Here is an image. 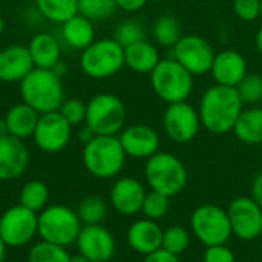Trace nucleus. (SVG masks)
I'll return each mask as SVG.
<instances>
[{"instance_id": "obj_1", "label": "nucleus", "mask_w": 262, "mask_h": 262, "mask_svg": "<svg viewBox=\"0 0 262 262\" xmlns=\"http://www.w3.org/2000/svg\"><path fill=\"white\" fill-rule=\"evenodd\" d=\"M244 109V103L236 88L215 84L210 86L200 101L201 126L213 135H226L233 127Z\"/></svg>"}, {"instance_id": "obj_2", "label": "nucleus", "mask_w": 262, "mask_h": 262, "mask_svg": "<svg viewBox=\"0 0 262 262\" xmlns=\"http://www.w3.org/2000/svg\"><path fill=\"white\" fill-rule=\"evenodd\" d=\"M20 97L40 115L57 112L64 101L61 78L51 69L34 68L20 83Z\"/></svg>"}, {"instance_id": "obj_3", "label": "nucleus", "mask_w": 262, "mask_h": 262, "mask_svg": "<svg viewBox=\"0 0 262 262\" xmlns=\"http://www.w3.org/2000/svg\"><path fill=\"white\" fill-rule=\"evenodd\" d=\"M144 178L150 190L173 198L186 189L189 172L177 155L170 152H157L146 160Z\"/></svg>"}, {"instance_id": "obj_4", "label": "nucleus", "mask_w": 262, "mask_h": 262, "mask_svg": "<svg viewBox=\"0 0 262 262\" xmlns=\"http://www.w3.org/2000/svg\"><path fill=\"white\" fill-rule=\"evenodd\" d=\"M126 158L118 135H97L83 146V164L92 177L100 180L120 175Z\"/></svg>"}, {"instance_id": "obj_5", "label": "nucleus", "mask_w": 262, "mask_h": 262, "mask_svg": "<svg viewBox=\"0 0 262 262\" xmlns=\"http://www.w3.org/2000/svg\"><path fill=\"white\" fill-rule=\"evenodd\" d=\"M149 75L152 91L167 104L187 101L193 92V75L175 58H161Z\"/></svg>"}, {"instance_id": "obj_6", "label": "nucleus", "mask_w": 262, "mask_h": 262, "mask_svg": "<svg viewBox=\"0 0 262 262\" xmlns=\"http://www.w3.org/2000/svg\"><path fill=\"white\" fill-rule=\"evenodd\" d=\"M124 48L112 37L95 40L80 57V68L89 78L106 80L124 68Z\"/></svg>"}, {"instance_id": "obj_7", "label": "nucleus", "mask_w": 262, "mask_h": 262, "mask_svg": "<svg viewBox=\"0 0 262 262\" xmlns=\"http://www.w3.org/2000/svg\"><path fill=\"white\" fill-rule=\"evenodd\" d=\"M83 224L77 215L68 206L54 204L45 207L38 213V236L41 241H48L61 247L75 244Z\"/></svg>"}, {"instance_id": "obj_8", "label": "nucleus", "mask_w": 262, "mask_h": 262, "mask_svg": "<svg viewBox=\"0 0 262 262\" xmlns=\"http://www.w3.org/2000/svg\"><path fill=\"white\" fill-rule=\"evenodd\" d=\"M126 106L120 97L101 92L88 101L84 124L95 135H118L124 129Z\"/></svg>"}, {"instance_id": "obj_9", "label": "nucleus", "mask_w": 262, "mask_h": 262, "mask_svg": "<svg viewBox=\"0 0 262 262\" xmlns=\"http://www.w3.org/2000/svg\"><path fill=\"white\" fill-rule=\"evenodd\" d=\"M192 235L204 246L227 244L233 236L227 209L216 204H201L190 215Z\"/></svg>"}, {"instance_id": "obj_10", "label": "nucleus", "mask_w": 262, "mask_h": 262, "mask_svg": "<svg viewBox=\"0 0 262 262\" xmlns=\"http://www.w3.org/2000/svg\"><path fill=\"white\" fill-rule=\"evenodd\" d=\"M0 236L6 247H23L38 236V215L20 204L9 207L0 216Z\"/></svg>"}, {"instance_id": "obj_11", "label": "nucleus", "mask_w": 262, "mask_h": 262, "mask_svg": "<svg viewBox=\"0 0 262 262\" xmlns=\"http://www.w3.org/2000/svg\"><path fill=\"white\" fill-rule=\"evenodd\" d=\"M172 58L183 64L193 77L209 74L216 55L210 41L198 34L183 35L172 48Z\"/></svg>"}, {"instance_id": "obj_12", "label": "nucleus", "mask_w": 262, "mask_h": 262, "mask_svg": "<svg viewBox=\"0 0 262 262\" xmlns=\"http://www.w3.org/2000/svg\"><path fill=\"white\" fill-rule=\"evenodd\" d=\"M163 127L172 141L180 144L190 143L201 129L200 112L189 101L167 104L163 115Z\"/></svg>"}, {"instance_id": "obj_13", "label": "nucleus", "mask_w": 262, "mask_h": 262, "mask_svg": "<svg viewBox=\"0 0 262 262\" xmlns=\"http://www.w3.org/2000/svg\"><path fill=\"white\" fill-rule=\"evenodd\" d=\"M233 236L244 243L258 239L262 235V207L252 196H238L227 207Z\"/></svg>"}, {"instance_id": "obj_14", "label": "nucleus", "mask_w": 262, "mask_h": 262, "mask_svg": "<svg viewBox=\"0 0 262 262\" xmlns=\"http://www.w3.org/2000/svg\"><path fill=\"white\" fill-rule=\"evenodd\" d=\"M71 134L72 126L57 111L40 115L32 138L41 152L57 154L69 144Z\"/></svg>"}, {"instance_id": "obj_15", "label": "nucleus", "mask_w": 262, "mask_h": 262, "mask_svg": "<svg viewBox=\"0 0 262 262\" xmlns=\"http://www.w3.org/2000/svg\"><path fill=\"white\" fill-rule=\"evenodd\" d=\"M75 244L78 253L91 262H109L117 250L114 235L101 224L83 226Z\"/></svg>"}, {"instance_id": "obj_16", "label": "nucleus", "mask_w": 262, "mask_h": 262, "mask_svg": "<svg viewBox=\"0 0 262 262\" xmlns=\"http://www.w3.org/2000/svg\"><path fill=\"white\" fill-rule=\"evenodd\" d=\"M146 193L147 190L140 180L134 177H121L112 184L109 201L120 215L135 216L143 209Z\"/></svg>"}, {"instance_id": "obj_17", "label": "nucleus", "mask_w": 262, "mask_h": 262, "mask_svg": "<svg viewBox=\"0 0 262 262\" xmlns=\"http://www.w3.org/2000/svg\"><path fill=\"white\" fill-rule=\"evenodd\" d=\"M126 157L147 160L160 152V135L147 124H132L118 134Z\"/></svg>"}, {"instance_id": "obj_18", "label": "nucleus", "mask_w": 262, "mask_h": 262, "mask_svg": "<svg viewBox=\"0 0 262 262\" xmlns=\"http://www.w3.org/2000/svg\"><path fill=\"white\" fill-rule=\"evenodd\" d=\"M29 150L23 140L12 135L0 138V181L18 180L28 169Z\"/></svg>"}, {"instance_id": "obj_19", "label": "nucleus", "mask_w": 262, "mask_h": 262, "mask_svg": "<svg viewBox=\"0 0 262 262\" xmlns=\"http://www.w3.org/2000/svg\"><path fill=\"white\" fill-rule=\"evenodd\" d=\"M210 74L215 80V84L236 88L249 74L247 61L241 52L235 49H224L221 52H216L210 68Z\"/></svg>"}, {"instance_id": "obj_20", "label": "nucleus", "mask_w": 262, "mask_h": 262, "mask_svg": "<svg viewBox=\"0 0 262 262\" xmlns=\"http://www.w3.org/2000/svg\"><path fill=\"white\" fill-rule=\"evenodd\" d=\"M34 68L28 45L17 43L0 49V81L20 83Z\"/></svg>"}, {"instance_id": "obj_21", "label": "nucleus", "mask_w": 262, "mask_h": 262, "mask_svg": "<svg viewBox=\"0 0 262 262\" xmlns=\"http://www.w3.org/2000/svg\"><path fill=\"white\" fill-rule=\"evenodd\" d=\"M126 239L134 252L147 256L161 249L163 229L157 221L141 218L130 224L126 233Z\"/></svg>"}, {"instance_id": "obj_22", "label": "nucleus", "mask_w": 262, "mask_h": 262, "mask_svg": "<svg viewBox=\"0 0 262 262\" xmlns=\"http://www.w3.org/2000/svg\"><path fill=\"white\" fill-rule=\"evenodd\" d=\"M28 49L35 68L52 69L61 60V48L58 40L48 32H38L32 35L28 43Z\"/></svg>"}, {"instance_id": "obj_23", "label": "nucleus", "mask_w": 262, "mask_h": 262, "mask_svg": "<svg viewBox=\"0 0 262 262\" xmlns=\"http://www.w3.org/2000/svg\"><path fill=\"white\" fill-rule=\"evenodd\" d=\"M3 118L6 121L9 135L18 140H26L34 135L40 114L35 109H32L29 104L21 101L18 104H14Z\"/></svg>"}, {"instance_id": "obj_24", "label": "nucleus", "mask_w": 262, "mask_h": 262, "mask_svg": "<svg viewBox=\"0 0 262 262\" xmlns=\"http://www.w3.org/2000/svg\"><path fill=\"white\" fill-rule=\"evenodd\" d=\"M161 57L155 45L147 40L124 48V64L137 74H150Z\"/></svg>"}, {"instance_id": "obj_25", "label": "nucleus", "mask_w": 262, "mask_h": 262, "mask_svg": "<svg viewBox=\"0 0 262 262\" xmlns=\"http://www.w3.org/2000/svg\"><path fill=\"white\" fill-rule=\"evenodd\" d=\"M61 37L68 46L83 51L95 41L94 21L81 14H75L61 25Z\"/></svg>"}, {"instance_id": "obj_26", "label": "nucleus", "mask_w": 262, "mask_h": 262, "mask_svg": "<svg viewBox=\"0 0 262 262\" xmlns=\"http://www.w3.org/2000/svg\"><path fill=\"white\" fill-rule=\"evenodd\" d=\"M233 134L244 144H250V146L262 144L261 106H250L249 109H243L233 127Z\"/></svg>"}, {"instance_id": "obj_27", "label": "nucleus", "mask_w": 262, "mask_h": 262, "mask_svg": "<svg viewBox=\"0 0 262 262\" xmlns=\"http://www.w3.org/2000/svg\"><path fill=\"white\" fill-rule=\"evenodd\" d=\"M35 6L46 20L58 25L78 14V0H35Z\"/></svg>"}, {"instance_id": "obj_28", "label": "nucleus", "mask_w": 262, "mask_h": 262, "mask_svg": "<svg viewBox=\"0 0 262 262\" xmlns=\"http://www.w3.org/2000/svg\"><path fill=\"white\" fill-rule=\"evenodd\" d=\"M152 35H154V40L160 46L173 48L183 37V29H181V25L177 20V17H173L170 14H164L155 20Z\"/></svg>"}, {"instance_id": "obj_29", "label": "nucleus", "mask_w": 262, "mask_h": 262, "mask_svg": "<svg viewBox=\"0 0 262 262\" xmlns=\"http://www.w3.org/2000/svg\"><path fill=\"white\" fill-rule=\"evenodd\" d=\"M48 201H49V189L43 181L38 180L28 181L21 187L18 195V204L35 213L41 212L46 207Z\"/></svg>"}, {"instance_id": "obj_30", "label": "nucleus", "mask_w": 262, "mask_h": 262, "mask_svg": "<svg viewBox=\"0 0 262 262\" xmlns=\"http://www.w3.org/2000/svg\"><path fill=\"white\" fill-rule=\"evenodd\" d=\"M77 215L83 226L101 224L107 216V204L101 196H86L80 201Z\"/></svg>"}, {"instance_id": "obj_31", "label": "nucleus", "mask_w": 262, "mask_h": 262, "mask_svg": "<svg viewBox=\"0 0 262 262\" xmlns=\"http://www.w3.org/2000/svg\"><path fill=\"white\" fill-rule=\"evenodd\" d=\"M71 255L66 250V247L48 243V241H38L35 243L29 253L28 262H69Z\"/></svg>"}, {"instance_id": "obj_32", "label": "nucleus", "mask_w": 262, "mask_h": 262, "mask_svg": "<svg viewBox=\"0 0 262 262\" xmlns=\"http://www.w3.org/2000/svg\"><path fill=\"white\" fill-rule=\"evenodd\" d=\"M190 246V233L183 226H170L163 230V243L161 249L172 255H183Z\"/></svg>"}, {"instance_id": "obj_33", "label": "nucleus", "mask_w": 262, "mask_h": 262, "mask_svg": "<svg viewBox=\"0 0 262 262\" xmlns=\"http://www.w3.org/2000/svg\"><path fill=\"white\" fill-rule=\"evenodd\" d=\"M169 209H170V198L169 196H166L160 192H155V190H149L146 193L141 213L144 215V218L158 223L167 216Z\"/></svg>"}, {"instance_id": "obj_34", "label": "nucleus", "mask_w": 262, "mask_h": 262, "mask_svg": "<svg viewBox=\"0 0 262 262\" xmlns=\"http://www.w3.org/2000/svg\"><path fill=\"white\" fill-rule=\"evenodd\" d=\"M115 0H78V14L92 21L106 20L117 11Z\"/></svg>"}, {"instance_id": "obj_35", "label": "nucleus", "mask_w": 262, "mask_h": 262, "mask_svg": "<svg viewBox=\"0 0 262 262\" xmlns=\"http://www.w3.org/2000/svg\"><path fill=\"white\" fill-rule=\"evenodd\" d=\"M114 38L123 48H127V46H130L134 43L147 40L146 38V29H144V26L140 21H137V20H124L123 23H120L115 28Z\"/></svg>"}, {"instance_id": "obj_36", "label": "nucleus", "mask_w": 262, "mask_h": 262, "mask_svg": "<svg viewBox=\"0 0 262 262\" xmlns=\"http://www.w3.org/2000/svg\"><path fill=\"white\" fill-rule=\"evenodd\" d=\"M236 91L244 104L256 106L262 101V77L259 74H247L236 86Z\"/></svg>"}, {"instance_id": "obj_37", "label": "nucleus", "mask_w": 262, "mask_h": 262, "mask_svg": "<svg viewBox=\"0 0 262 262\" xmlns=\"http://www.w3.org/2000/svg\"><path fill=\"white\" fill-rule=\"evenodd\" d=\"M86 111H88V103H84L80 98H64L63 104L58 109L61 117L72 127L84 124V121H86Z\"/></svg>"}, {"instance_id": "obj_38", "label": "nucleus", "mask_w": 262, "mask_h": 262, "mask_svg": "<svg viewBox=\"0 0 262 262\" xmlns=\"http://www.w3.org/2000/svg\"><path fill=\"white\" fill-rule=\"evenodd\" d=\"M233 12L243 21L261 18V0H233Z\"/></svg>"}, {"instance_id": "obj_39", "label": "nucleus", "mask_w": 262, "mask_h": 262, "mask_svg": "<svg viewBox=\"0 0 262 262\" xmlns=\"http://www.w3.org/2000/svg\"><path fill=\"white\" fill-rule=\"evenodd\" d=\"M203 262H236V256L227 244H218L206 247Z\"/></svg>"}, {"instance_id": "obj_40", "label": "nucleus", "mask_w": 262, "mask_h": 262, "mask_svg": "<svg viewBox=\"0 0 262 262\" xmlns=\"http://www.w3.org/2000/svg\"><path fill=\"white\" fill-rule=\"evenodd\" d=\"M143 262H180V256L172 255V253L166 252L164 249H160V250L144 256Z\"/></svg>"}, {"instance_id": "obj_41", "label": "nucleus", "mask_w": 262, "mask_h": 262, "mask_svg": "<svg viewBox=\"0 0 262 262\" xmlns=\"http://www.w3.org/2000/svg\"><path fill=\"white\" fill-rule=\"evenodd\" d=\"M117 8L126 12H137L143 9L147 3V0H115Z\"/></svg>"}, {"instance_id": "obj_42", "label": "nucleus", "mask_w": 262, "mask_h": 262, "mask_svg": "<svg viewBox=\"0 0 262 262\" xmlns=\"http://www.w3.org/2000/svg\"><path fill=\"white\" fill-rule=\"evenodd\" d=\"M259 206L262 207V170L256 175L252 184V195H250Z\"/></svg>"}, {"instance_id": "obj_43", "label": "nucleus", "mask_w": 262, "mask_h": 262, "mask_svg": "<svg viewBox=\"0 0 262 262\" xmlns=\"http://www.w3.org/2000/svg\"><path fill=\"white\" fill-rule=\"evenodd\" d=\"M95 137H97V135L94 134V130H92L91 127H88L86 124H84V126L80 129V132H78V140L83 143V146H84V144H88L89 141H92Z\"/></svg>"}, {"instance_id": "obj_44", "label": "nucleus", "mask_w": 262, "mask_h": 262, "mask_svg": "<svg viewBox=\"0 0 262 262\" xmlns=\"http://www.w3.org/2000/svg\"><path fill=\"white\" fill-rule=\"evenodd\" d=\"M51 71H52L55 75H58V77L61 78V77H63L66 72H68V66L64 64V61H61V60H60V61H58V63H57V64H55V66L51 69Z\"/></svg>"}, {"instance_id": "obj_45", "label": "nucleus", "mask_w": 262, "mask_h": 262, "mask_svg": "<svg viewBox=\"0 0 262 262\" xmlns=\"http://www.w3.org/2000/svg\"><path fill=\"white\" fill-rule=\"evenodd\" d=\"M255 46H256L258 52L262 55V26H259V29L255 35Z\"/></svg>"}, {"instance_id": "obj_46", "label": "nucleus", "mask_w": 262, "mask_h": 262, "mask_svg": "<svg viewBox=\"0 0 262 262\" xmlns=\"http://www.w3.org/2000/svg\"><path fill=\"white\" fill-rule=\"evenodd\" d=\"M9 135V130H8V126H6V121L5 118H0V138Z\"/></svg>"}, {"instance_id": "obj_47", "label": "nucleus", "mask_w": 262, "mask_h": 262, "mask_svg": "<svg viewBox=\"0 0 262 262\" xmlns=\"http://www.w3.org/2000/svg\"><path fill=\"white\" fill-rule=\"evenodd\" d=\"M69 262H91L86 256H83L81 253H77V255H71V261Z\"/></svg>"}, {"instance_id": "obj_48", "label": "nucleus", "mask_w": 262, "mask_h": 262, "mask_svg": "<svg viewBox=\"0 0 262 262\" xmlns=\"http://www.w3.org/2000/svg\"><path fill=\"white\" fill-rule=\"evenodd\" d=\"M5 256H6V244L3 243V239L0 236V262L5 261Z\"/></svg>"}, {"instance_id": "obj_49", "label": "nucleus", "mask_w": 262, "mask_h": 262, "mask_svg": "<svg viewBox=\"0 0 262 262\" xmlns=\"http://www.w3.org/2000/svg\"><path fill=\"white\" fill-rule=\"evenodd\" d=\"M5 31V20H3V17L0 15V34Z\"/></svg>"}, {"instance_id": "obj_50", "label": "nucleus", "mask_w": 262, "mask_h": 262, "mask_svg": "<svg viewBox=\"0 0 262 262\" xmlns=\"http://www.w3.org/2000/svg\"><path fill=\"white\" fill-rule=\"evenodd\" d=\"M261 18H262V0H261Z\"/></svg>"}]
</instances>
